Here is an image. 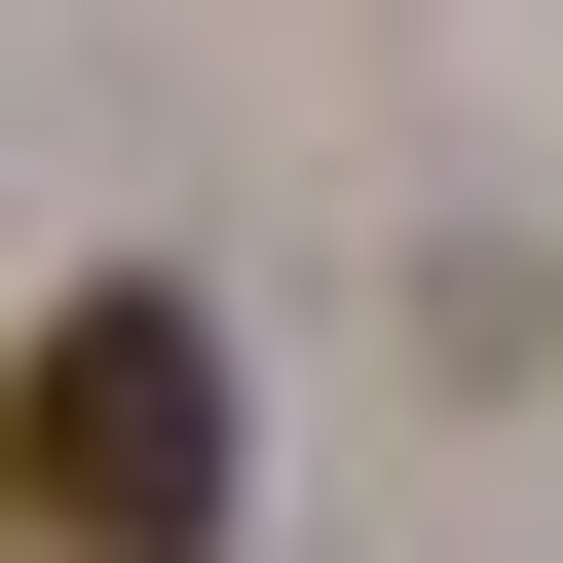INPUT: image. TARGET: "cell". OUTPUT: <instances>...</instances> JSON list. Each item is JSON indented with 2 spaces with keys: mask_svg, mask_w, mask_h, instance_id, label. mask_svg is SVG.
I'll list each match as a JSON object with an SVG mask.
<instances>
[{
  "mask_svg": "<svg viewBox=\"0 0 563 563\" xmlns=\"http://www.w3.org/2000/svg\"><path fill=\"white\" fill-rule=\"evenodd\" d=\"M0 563H225V339L151 263L0 339Z\"/></svg>",
  "mask_w": 563,
  "mask_h": 563,
  "instance_id": "1",
  "label": "cell"
}]
</instances>
